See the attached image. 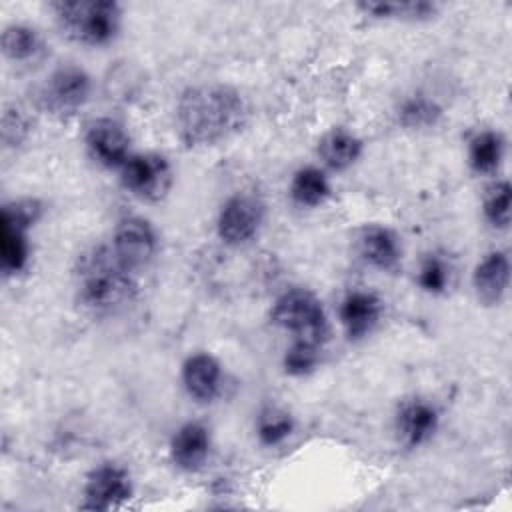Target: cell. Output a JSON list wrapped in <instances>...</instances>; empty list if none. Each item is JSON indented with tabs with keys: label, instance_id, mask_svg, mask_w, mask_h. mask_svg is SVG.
<instances>
[{
	"label": "cell",
	"instance_id": "cell-1",
	"mask_svg": "<svg viewBox=\"0 0 512 512\" xmlns=\"http://www.w3.org/2000/svg\"><path fill=\"white\" fill-rule=\"evenodd\" d=\"M246 102L226 84H202L182 92L176 126L186 146H212L236 134L246 122Z\"/></svg>",
	"mask_w": 512,
	"mask_h": 512
},
{
	"label": "cell",
	"instance_id": "cell-2",
	"mask_svg": "<svg viewBox=\"0 0 512 512\" xmlns=\"http://www.w3.org/2000/svg\"><path fill=\"white\" fill-rule=\"evenodd\" d=\"M78 302L98 314L114 312L136 296L134 270L124 264L112 246H92L74 266Z\"/></svg>",
	"mask_w": 512,
	"mask_h": 512
},
{
	"label": "cell",
	"instance_id": "cell-3",
	"mask_svg": "<svg viewBox=\"0 0 512 512\" xmlns=\"http://www.w3.org/2000/svg\"><path fill=\"white\" fill-rule=\"evenodd\" d=\"M60 30L86 46H104L120 28V6L110 0H74L52 4Z\"/></svg>",
	"mask_w": 512,
	"mask_h": 512
},
{
	"label": "cell",
	"instance_id": "cell-4",
	"mask_svg": "<svg viewBox=\"0 0 512 512\" xmlns=\"http://www.w3.org/2000/svg\"><path fill=\"white\" fill-rule=\"evenodd\" d=\"M272 324L290 332L294 340L322 344L328 334V320L322 302L306 288L286 290L272 306Z\"/></svg>",
	"mask_w": 512,
	"mask_h": 512
},
{
	"label": "cell",
	"instance_id": "cell-5",
	"mask_svg": "<svg viewBox=\"0 0 512 512\" xmlns=\"http://www.w3.org/2000/svg\"><path fill=\"white\" fill-rule=\"evenodd\" d=\"M92 94V78L80 66L66 64L56 68L40 90L42 106L56 116L76 114Z\"/></svg>",
	"mask_w": 512,
	"mask_h": 512
},
{
	"label": "cell",
	"instance_id": "cell-6",
	"mask_svg": "<svg viewBox=\"0 0 512 512\" xmlns=\"http://www.w3.org/2000/svg\"><path fill=\"white\" fill-rule=\"evenodd\" d=\"M122 186L140 200H160L172 186V170L160 154H130L120 166Z\"/></svg>",
	"mask_w": 512,
	"mask_h": 512
},
{
	"label": "cell",
	"instance_id": "cell-7",
	"mask_svg": "<svg viewBox=\"0 0 512 512\" xmlns=\"http://www.w3.org/2000/svg\"><path fill=\"white\" fill-rule=\"evenodd\" d=\"M110 246L124 264L136 270L154 258L158 240L148 220L140 216H126L116 224Z\"/></svg>",
	"mask_w": 512,
	"mask_h": 512
},
{
	"label": "cell",
	"instance_id": "cell-8",
	"mask_svg": "<svg viewBox=\"0 0 512 512\" xmlns=\"http://www.w3.org/2000/svg\"><path fill=\"white\" fill-rule=\"evenodd\" d=\"M264 206L256 196L234 194L218 214V236L232 246L248 242L260 228Z\"/></svg>",
	"mask_w": 512,
	"mask_h": 512
},
{
	"label": "cell",
	"instance_id": "cell-9",
	"mask_svg": "<svg viewBox=\"0 0 512 512\" xmlns=\"http://www.w3.org/2000/svg\"><path fill=\"white\" fill-rule=\"evenodd\" d=\"M84 144L92 160L104 168H120L130 156V136L112 118H94L88 122Z\"/></svg>",
	"mask_w": 512,
	"mask_h": 512
},
{
	"label": "cell",
	"instance_id": "cell-10",
	"mask_svg": "<svg viewBox=\"0 0 512 512\" xmlns=\"http://www.w3.org/2000/svg\"><path fill=\"white\" fill-rule=\"evenodd\" d=\"M132 496V482L128 472L112 462L94 468L84 486L86 510H110Z\"/></svg>",
	"mask_w": 512,
	"mask_h": 512
},
{
	"label": "cell",
	"instance_id": "cell-11",
	"mask_svg": "<svg viewBox=\"0 0 512 512\" xmlns=\"http://www.w3.org/2000/svg\"><path fill=\"white\" fill-rule=\"evenodd\" d=\"M438 410L434 404L414 398L406 400L396 414V434L406 448H418L428 442L438 428Z\"/></svg>",
	"mask_w": 512,
	"mask_h": 512
},
{
	"label": "cell",
	"instance_id": "cell-12",
	"mask_svg": "<svg viewBox=\"0 0 512 512\" xmlns=\"http://www.w3.org/2000/svg\"><path fill=\"white\" fill-rule=\"evenodd\" d=\"M382 316V300L368 290H352L340 302V322L350 340L368 336Z\"/></svg>",
	"mask_w": 512,
	"mask_h": 512
},
{
	"label": "cell",
	"instance_id": "cell-13",
	"mask_svg": "<svg viewBox=\"0 0 512 512\" xmlns=\"http://www.w3.org/2000/svg\"><path fill=\"white\" fill-rule=\"evenodd\" d=\"M210 450V432L200 422H188L178 428L170 442V456L172 462L186 472L198 470Z\"/></svg>",
	"mask_w": 512,
	"mask_h": 512
},
{
	"label": "cell",
	"instance_id": "cell-14",
	"mask_svg": "<svg viewBox=\"0 0 512 512\" xmlns=\"http://www.w3.org/2000/svg\"><path fill=\"white\" fill-rule=\"evenodd\" d=\"M222 368L210 354H192L182 366V384L198 402H210L220 390Z\"/></svg>",
	"mask_w": 512,
	"mask_h": 512
},
{
	"label": "cell",
	"instance_id": "cell-15",
	"mask_svg": "<svg viewBox=\"0 0 512 512\" xmlns=\"http://www.w3.org/2000/svg\"><path fill=\"white\" fill-rule=\"evenodd\" d=\"M508 280H510V260L502 250L486 254L478 262L472 274L474 290L484 304H498L506 294Z\"/></svg>",
	"mask_w": 512,
	"mask_h": 512
},
{
	"label": "cell",
	"instance_id": "cell-16",
	"mask_svg": "<svg viewBox=\"0 0 512 512\" xmlns=\"http://www.w3.org/2000/svg\"><path fill=\"white\" fill-rule=\"evenodd\" d=\"M358 254L366 264L378 270H392L400 262L402 250L390 228L366 226L358 236Z\"/></svg>",
	"mask_w": 512,
	"mask_h": 512
},
{
	"label": "cell",
	"instance_id": "cell-17",
	"mask_svg": "<svg viewBox=\"0 0 512 512\" xmlns=\"http://www.w3.org/2000/svg\"><path fill=\"white\" fill-rule=\"evenodd\" d=\"M322 162L332 170H346L362 154V140L344 128H334L318 142Z\"/></svg>",
	"mask_w": 512,
	"mask_h": 512
},
{
	"label": "cell",
	"instance_id": "cell-18",
	"mask_svg": "<svg viewBox=\"0 0 512 512\" xmlns=\"http://www.w3.org/2000/svg\"><path fill=\"white\" fill-rule=\"evenodd\" d=\"M28 226L2 214V236H0V262L4 274L20 272L28 262Z\"/></svg>",
	"mask_w": 512,
	"mask_h": 512
},
{
	"label": "cell",
	"instance_id": "cell-19",
	"mask_svg": "<svg viewBox=\"0 0 512 512\" xmlns=\"http://www.w3.org/2000/svg\"><path fill=\"white\" fill-rule=\"evenodd\" d=\"M504 156V140L494 130L478 132L468 144V162L474 172L490 174L494 172Z\"/></svg>",
	"mask_w": 512,
	"mask_h": 512
},
{
	"label": "cell",
	"instance_id": "cell-20",
	"mask_svg": "<svg viewBox=\"0 0 512 512\" xmlns=\"http://www.w3.org/2000/svg\"><path fill=\"white\" fill-rule=\"evenodd\" d=\"M330 194L328 180L320 168L304 166L300 168L290 182V196L300 206H318Z\"/></svg>",
	"mask_w": 512,
	"mask_h": 512
},
{
	"label": "cell",
	"instance_id": "cell-21",
	"mask_svg": "<svg viewBox=\"0 0 512 512\" xmlns=\"http://www.w3.org/2000/svg\"><path fill=\"white\" fill-rule=\"evenodd\" d=\"M44 44L40 34L24 24L6 26L2 32V52L14 62L34 60L42 52Z\"/></svg>",
	"mask_w": 512,
	"mask_h": 512
},
{
	"label": "cell",
	"instance_id": "cell-22",
	"mask_svg": "<svg viewBox=\"0 0 512 512\" xmlns=\"http://www.w3.org/2000/svg\"><path fill=\"white\" fill-rule=\"evenodd\" d=\"M442 116V108L436 100L424 94H412L404 98L396 110V118L404 128L420 130L434 126Z\"/></svg>",
	"mask_w": 512,
	"mask_h": 512
},
{
	"label": "cell",
	"instance_id": "cell-23",
	"mask_svg": "<svg viewBox=\"0 0 512 512\" xmlns=\"http://www.w3.org/2000/svg\"><path fill=\"white\" fill-rule=\"evenodd\" d=\"M358 8L374 18H400V20H424L438 10L432 2H362Z\"/></svg>",
	"mask_w": 512,
	"mask_h": 512
},
{
	"label": "cell",
	"instance_id": "cell-24",
	"mask_svg": "<svg viewBox=\"0 0 512 512\" xmlns=\"http://www.w3.org/2000/svg\"><path fill=\"white\" fill-rule=\"evenodd\" d=\"M292 430H294L292 416L278 406H268L258 414L256 434L260 442L266 446H276L284 442L292 434Z\"/></svg>",
	"mask_w": 512,
	"mask_h": 512
},
{
	"label": "cell",
	"instance_id": "cell-25",
	"mask_svg": "<svg viewBox=\"0 0 512 512\" xmlns=\"http://www.w3.org/2000/svg\"><path fill=\"white\" fill-rule=\"evenodd\" d=\"M510 184L506 180L492 184L484 194V216L494 228L510 224Z\"/></svg>",
	"mask_w": 512,
	"mask_h": 512
},
{
	"label": "cell",
	"instance_id": "cell-26",
	"mask_svg": "<svg viewBox=\"0 0 512 512\" xmlns=\"http://www.w3.org/2000/svg\"><path fill=\"white\" fill-rule=\"evenodd\" d=\"M320 346L308 340H292L290 348L284 354V370L292 376H304L312 372L320 360Z\"/></svg>",
	"mask_w": 512,
	"mask_h": 512
},
{
	"label": "cell",
	"instance_id": "cell-27",
	"mask_svg": "<svg viewBox=\"0 0 512 512\" xmlns=\"http://www.w3.org/2000/svg\"><path fill=\"white\" fill-rule=\"evenodd\" d=\"M448 282H450V268L446 260L440 258L438 254H428L422 260L420 272H418L420 288L430 294H440L446 290Z\"/></svg>",
	"mask_w": 512,
	"mask_h": 512
},
{
	"label": "cell",
	"instance_id": "cell-28",
	"mask_svg": "<svg viewBox=\"0 0 512 512\" xmlns=\"http://www.w3.org/2000/svg\"><path fill=\"white\" fill-rule=\"evenodd\" d=\"M28 134V120L18 106H6L2 118V138L8 146H18Z\"/></svg>",
	"mask_w": 512,
	"mask_h": 512
}]
</instances>
